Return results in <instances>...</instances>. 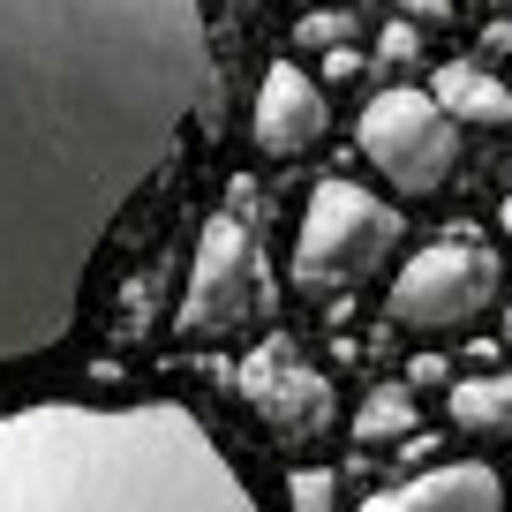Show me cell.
Listing matches in <instances>:
<instances>
[{"instance_id":"cell-1","label":"cell","mask_w":512,"mask_h":512,"mask_svg":"<svg viewBox=\"0 0 512 512\" xmlns=\"http://www.w3.org/2000/svg\"><path fill=\"white\" fill-rule=\"evenodd\" d=\"M196 121H219L204 0H0V369L76 332Z\"/></svg>"},{"instance_id":"cell-2","label":"cell","mask_w":512,"mask_h":512,"mask_svg":"<svg viewBox=\"0 0 512 512\" xmlns=\"http://www.w3.org/2000/svg\"><path fill=\"white\" fill-rule=\"evenodd\" d=\"M0 512H256V497L174 400H38L0 415Z\"/></svg>"},{"instance_id":"cell-3","label":"cell","mask_w":512,"mask_h":512,"mask_svg":"<svg viewBox=\"0 0 512 512\" xmlns=\"http://www.w3.org/2000/svg\"><path fill=\"white\" fill-rule=\"evenodd\" d=\"M407 241V219L362 189V181H317L294 226V287L302 294H347L377 279Z\"/></svg>"},{"instance_id":"cell-4","label":"cell","mask_w":512,"mask_h":512,"mask_svg":"<svg viewBox=\"0 0 512 512\" xmlns=\"http://www.w3.org/2000/svg\"><path fill=\"white\" fill-rule=\"evenodd\" d=\"M272 317V256L241 211H211L189 256V287H181L174 332L211 347V339H241Z\"/></svg>"},{"instance_id":"cell-5","label":"cell","mask_w":512,"mask_h":512,"mask_svg":"<svg viewBox=\"0 0 512 512\" xmlns=\"http://www.w3.org/2000/svg\"><path fill=\"white\" fill-rule=\"evenodd\" d=\"M497 287H505L497 249H482L475 234H445V241L415 249L400 272H392L384 317L400 324V332H415V339H452V332H467L475 317L497 309Z\"/></svg>"},{"instance_id":"cell-6","label":"cell","mask_w":512,"mask_h":512,"mask_svg":"<svg viewBox=\"0 0 512 512\" xmlns=\"http://www.w3.org/2000/svg\"><path fill=\"white\" fill-rule=\"evenodd\" d=\"M354 136H362V159L384 174L392 196H437L460 174V121L430 91H407V83L377 91L354 121Z\"/></svg>"},{"instance_id":"cell-7","label":"cell","mask_w":512,"mask_h":512,"mask_svg":"<svg viewBox=\"0 0 512 512\" xmlns=\"http://www.w3.org/2000/svg\"><path fill=\"white\" fill-rule=\"evenodd\" d=\"M234 384H241V400L256 407V422H264L279 445H317V437L339 422L332 377H324L317 362H302L294 339H264V347H249V362H241Z\"/></svg>"},{"instance_id":"cell-8","label":"cell","mask_w":512,"mask_h":512,"mask_svg":"<svg viewBox=\"0 0 512 512\" xmlns=\"http://www.w3.org/2000/svg\"><path fill=\"white\" fill-rule=\"evenodd\" d=\"M249 136L264 159H302L332 136V106H324V83L309 76L302 61H272L264 83H256V113H249Z\"/></svg>"},{"instance_id":"cell-9","label":"cell","mask_w":512,"mask_h":512,"mask_svg":"<svg viewBox=\"0 0 512 512\" xmlns=\"http://www.w3.org/2000/svg\"><path fill=\"white\" fill-rule=\"evenodd\" d=\"M362 512H505V482L482 460H445V467H430V475L400 482V490L369 497Z\"/></svg>"},{"instance_id":"cell-10","label":"cell","mask_w":512,"mask_h":512,"mask_svg":"<svg viewBox=\"0 0 512 512\" xmlns=\"http://www.w3.org/2000/svg\"><path fill=\"white\" fill-rule=\"evenodd\" d=\"M430 98L460 128H512V91L490 76V68H475V61H445L430 76Z\"/></svg>"},{"instance_id":"cell-11","label":"cell","mask_w":512,"mask_h":512,"mask_svg":"<svg viewBox=\"0 0 512 512\" xmlns=\"http://www.w3.org/2000/svg\"><path fill=\"white\" fill-rule=\"evenodd\" d=\"M445 415H452V430L475 437V445H512V369L505 377H460Z\"/></svg>"},{"instance_id":"cell-12","label":"cell","mask_w":512,"mask_h":512,"mask_svg":"<svg viewBox=\"0 0 512 512\" xmlns=\"http://www.w3.org/2000/svg\"><path fill=\"white\" fill-rule=\"evenodd\" d=\"M407 430H415V400H407L400 384H377L362 400V415H354V437H362V445H392V437H407Z\"/></svg>"},{"instance_id":"cell-13","label":"cell","mask_w":512,"mask_h":512,"mask_svg":"<svg viewBox=\"0 0 512 512\" xmlns=\"http://www.w3.org/2000/svg\"><path fill=\"white\" fill-rule=\"evenodd\" d=\"M354 16H302L294 23V46H317V53H339V46H354Z\"/></svg>"},{"instance_id":"cell-14","label":"cell","mask_w":512,"mask_h":512,"mask_svg":"<svg viewBox=\"0 0 512 512\" xmlns=\"http://www.w3.org/2000/svg\"><path fill=\"white\" fill-rule=\"evenodd\" d=\"M287 497H294V512H332V497H339V482H332V467H294V482H287Z\"/></svg>"},{"instance_id":"cell-15","label":"cell","mask_w":512,"mask_h":512,"mask_svg":"<svg viewBox=\"0 0 512 512\" xmlns=\"http://www.w3.org/2000/svg\"><path fill=\"white\" fill-rule=\"evenodd\" d=\"M415 46H422V38L407 31V23H392V31H384V61H415Z\"/></svg>"},{"instance_id":"cell-16","label":"cell","mask_w":512,"mask_h":512,"mask_svg":"<svg viewBox=\"0 0 512 512\" xmlns=\"http://www.w3.org/2000/svg\"><path fill=\"white\" fill-rule=\"evenodd\" d=\"M204 8H226V16H249V8H264V0H204Z\"/></svg>"},{"instance_id":"cell-17","label":"cell","mask_w":512,"mask_h":512,"mask_svg":"<svg viewBox=\"0 0 512 512\" xmlns=\"http://www.w3.org/2000/svg\"><path fill=\"white\" fill-rule=\"evenodd\" d=\"M497 226H505V241H512V196H505V211H497Z\"/></svg>"},{"instance_id":"cell-18","label":"cell","mask_w":512,"mask_h":512,"mask_svg":"<svg viewBox=\"0 0 512 512\" xmlns=\"http://www.w3.org/2000/svg\"><path fill=\"white\" fill-rule=\"evenodd\" d=\"M505 347H512V302H505Z\"/></svg>"}]
</instances>
